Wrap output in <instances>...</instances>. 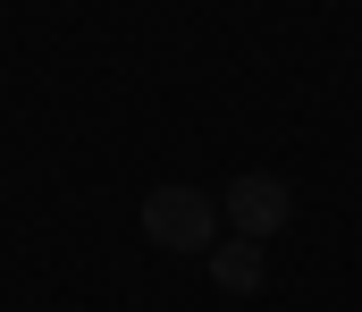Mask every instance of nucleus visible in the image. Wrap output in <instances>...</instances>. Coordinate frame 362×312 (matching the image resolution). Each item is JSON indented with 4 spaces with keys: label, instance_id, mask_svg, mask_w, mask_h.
Wrapping results in <instances>:
<instances>
[{
    "label": "nucleus",
    "instance_id": "nucleus-1",
    "mask_svg": "<svg viewBox=\"0 0 362 312\" xmlns=\"http://www.w3.org/2000/svg\"><path fill=\"white\" fill-rule=\"evenodd\" d=\"M144 236L160 253H211L219 245V203L202 186H152L144 195Z\"/></svg>",
    "mask_w": 362,
    "mask_h": 312
},
{
    "label": "nucleus",
    "instance_id": "nucleus-2",
    "mask_svg": "<svg viewBox=\"0 0 362 312\" xmlns=\"http://www.w3.org/2000/svg\"><path fill=\"white\" fill-rule=\"evenodd\" d=\"M219 211H228V228H236V236L270 245L278 228L295 219V195H286V178H270V169H245V178L219 195Z\"/></svg>",
    "mask_w": 362,
    "mask_h": 312
},
{
    "label": "nucleus",
    "instance_id": "nucleus-3",
    "mask_svg": "<svg viewBox=\"0 0 362 312\" xmlns=\"http://www.w3.org/2000/svg\"><path fill=\"white\" fill-rule=\"evenodd\" d=\"M202 262H211V279H219L228 296H253V287H262V245H253V236H219Z\"/></svg>",
    "mask_w": 362,
    "mask_h": 312
}]
</instances>
